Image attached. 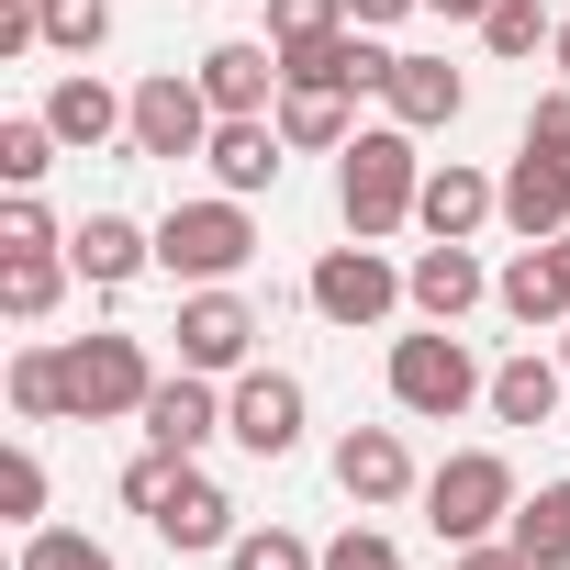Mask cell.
I'll return each mask as SVG.
<instances>
[{
  "label": "cell",
  "instance_id": "23",
  "mask_svg": "<svg viewBox=\"0 0 570 570\" xmlns=\"http://www.w3.org/2000/svg\"><path fill=\"white\" fill-rule=\"evenodd\" d=\"M279 135H292V157H336L358 124H347V90H325V79H292L279 90V112H268Z\"/></svg>",
  "mask_w": 570,
  "mask_h": 570
},
{
  "label": "cell",
  "instance_id": "36",
  "mask_svg": "<svg viewBox=\"0 0 570 570\" xmlns=\"http://www.w3.org/2000/svg\"><path fill=\"white\" fill-rule=\"evenodd\" d=\"M525 146H537V157H570V79H559V90H537V112H525Z\"/></svg>",
  "mask_w": 570,
  "mask_h": 570
},
{
  "label": "cell",
  "instance_id": "40",
  "mask_svg": "<svg viewBox=\"0 0 570 570\" xmlns=\"http://www.w3.org/2000/svg\"><path fill=\"white\" fill-rule=\"evenodd\" d=\"M559 370H570V336H559Z\"/></svg>",
  "mask_w": 570,
  "mask_h": 570
},
{
  "label": "cell",
  "instance_id": "33",
  "mask_svg": "<svg viewBox=\"0 0 570 570\" xmlns=\"http://www.w3.org/2000/svg\"><path fill=\"white\" fill-rule=\"evenodd\" d=\"M0 514H12V525H46V459H35V448L0 459Z\"/></svg>",
  "mask_w": 570,
  "mask_h": 570
},
{
  "label": "cell",
  "instance_id": "30",
  "mask_svg": "<svg viewBox=\"0 0 570 570\" xmlns=\"http://www.w3.org/2000/svg\"><path fill=\"white\" fill-rule=\"evenodd\" d=\"M12 570H124L101 537H79V525H23V559Z\"/></svg>",
  "mask_w": 570,
  "mask_h": 570
},
{
  "label": "cell",
  "instance_id": "12",
  "mask_svg": "<svg viewBox=\"0 0 570 570\" xmlns=\"http://www.w3.org/2000/svg\"><path fill=\"white\" fill-rule=\"evenodd\" d=\"M336 492H347L358 514H381V503H403V492H425V481H414V448H403L392 425H347V436H336Z\"/></svg>",
  "mask_w": 570,
  "mask_h": 570
},
{
  "label": "cell",
  "instance_id": "10",
  "mask_svg": "<svg viewBox=\"0 0 570 570\" xmlns=\"http://www.w3.org/2000/svg\"><path fill=\"white\" fill-rule=\"evenodd\" d=\"M179 370H202V381H224V370H246L257 358V314H246V292H224V279H213V292H190L179 303Z\"/></svg>",
  "mask_w": 570,
  "mask_h": 570
},
{
  "label": "cell",
  "instance_id": "32",
  "mask_svg": "<svg viewBox=\"0 0 570 570\" xmlns=\"http://www.w3.org/2000/svg\"><path fill=\"white\" fill-rule=\"evenodd\" d=\"M224 570H325V548H303L292 525H246V537L224 548Z\"/></svg>",
  "mask_w": 570,
  "mask_h": 570
},
{
  "label": "cell",
  "instance_id": "11",
  "mask_svg": "<svg viewBox=\"0 0 570 570\" xmlns=\"http://www.w3.org/2000/svg\"><path fill=\"white\" fill-rule=\"evenodd\" d=\"M190 79L213 90V112H279V90H292V68H279V46H268V35H224Z\"/></svg>",
  "mask_w": 570,
  "mask_h": 570
},
{
  "label": "cell",
  "instance_id": "21",
  "mask_svg": "<svg viewBox=\"0 0 570 570\" xmlns=\"http://www.w3.org/2000/svg\"><path fill=\"white\" fill-rule=\"evenodd\" d=\"M381 101H392V124H403V135H436V124H459V112H470V79H459L448 57H392V90H381Z\"/></svg>",
  "mask_w": 570,
  "mask_h": 570
},
{
  "label": "cell",
  "instance_id": "27",
  "mask_svg": "<svg viewBox=\"0 0 570 570\" xmlns=\"http://www.w3.org/2000/svg\"><path fill=\"white\" fill-rule=\"evenodd\" d=\"M12 414L23 425H68V358L57 347H23L12 358Z\"/></svg>",
  "mask_w": 570,
  "mask_h": 570
},
{
  "label": "cell",
  "instance_id": "18",
  "mask_svg": "<svg viewBox=\"0 0 570 570\" xmlns=\"http://www.w3.org/2000/svg\"><path fill=\"white\" fill-rule=\"evenodd\" d=\"M503 213V179H481L470 157H448V168H425V202H414V224L425 235H448V246H470L481 224Z\"/></svg>",
  "mask_w": 570,
  "mask_h": 570
},
{
  "label": "cell",
  "instance_id": "28",
  "mask_svg": "<svg viewBox=\"0 0 570 570\" xmlns=\"http://www.w3.org/2000/svg\"><path fill=\"white\" fill-rule=\"evenodd\" d=\"M46 12V57H101L112 46V0H35Z\"/></svg>",
  "mask_w": 570,
  "mask_h": 570
},
{
  "label": "cell",
  "instance_id": "7",
  "mask_svg": "<svg viewBox=\"0 0 570 570\" xmlns=\"http://www.w3.org/2000/svg\"><path fill=\"white\" fill-rule=\"evenodd\" d=\"M213 124H224V112H213V90H202V79H179V68H157V79H135V135H124V146L179 168V157H202V146H213Z\"/></svg>",
  "mask_w": 570,
  "mask_h": 570
},
{
  "label": "cell",
  "instance_id": "29",
  "mask_svg": "<svg viewBox=\"0 0 570 570\" xmlns=\"http://www.w3.org/2000/svg\"><path fill=\"white\" fill-rule=\"evenodd\" d=\"M481 46L525 68L537 46H559V12H548V0H492V23H481Z\"/></svg>",
  "mask_w": 570,
  "mask_h": 570
},
{
  "label": "cell",
  "instance_id": "19",
  "mask_svg": "<svg viewBox=\"0 0 570 570\" xmlns=\"http://www.w3.org/2000/svg\"><path fill=\"white\" fill-rule=\"evenodd\" d=\"M503 224L537 246V235H570V157H537V146H514V168H503Z\"/></svg>",
  "mask_w": 570,
  "mask_h": 570
},
{
  "label": "cell",
  "instance_id": "25",
  "mask_svg": "<svg viewBox=\"0 0 570 570\" xmlns=\"http://www.w3.org/2000/svg\"><path fill=\"white\" fill-rule=\"evenodd\" d=\"M503 537L525 548V570H570V481H537V492L514 503Z\"/></svg>",
  "mask_w": 570,
  "mask_h": 570
},
{
  "label": "cell",
  "instance_id": "15",
  "mask_svg": "<svg viewBox=\"0 0 570 570\" xmlns=\"http://www.w3.org/2000/svg\"><path fill=\"white\" fill-rule=\"evenodd\" d=\"M492 303H503L514 325H570V235H537V246H514V268L492 279Z\"/></svg>",
  "mask_w": 570,
  "mask_h": 570
},
{
  "label": "cell",
  "instance_id": "4",
  "mask_svg": "<svg viewBox=\"0 0 570 570\" xmlns=\"http://www.w3.org/2000/svg\"><path fill=\"white\" fill-rule=\"evenodd\" d=\"M246 257H257V224H246V202H235V190H213V202H168V213H157V268H168V279H190V292L235 279Z\"/></svg>",
  "mask_w": 570,
  "mask_h": 570
},
{
  "label": "cell",
  "instance_id": "37",
  "mask_svg": "<svg viewBox=\"0 0 570 570\" xmlns=\"http://www.w3.org/2000/svg\"><path fill=\"white\" fill-rule=\"evenodd\" d=\"M459 570H525V548H514V537H470V548H459Z\"/></svg>",
  "mask_w": 570,
  "mask_h": 570
},
{
  "label": "cell",
  "instance_id": "34",
  "mask_svg": "<svg viewBox=\"0 0 570 570\" xmlns=\"http://www.w3.org/2000/svg\"><path fill=\"white\" fill-rule=\"evenodd\" d=\"M325 570H403V548L381 525H347V537H325Z\"/></svg>",
  "mask_w": 570,
  "mask_h": 570
},
{
  "label": "cell",
  "instance_id": "39",
  "mask_svg": "<svg viewBox=\"0 0 570 570\" xmlns=\"http://www.w3.org/2000/svg\"><path fill=\"white\" fill-rule=\"evenodd\" d=\"M548 57H559V79H570V12H559V46H548Z\"/></svg>",
  "mask_w": 570,
  "mask_h": 570
},
{
  "label": "cell",
  "instance_id": "9",
  "mask_svg": "<svg viewBox=\"0 0 570 570\" xmlns=\"http://www.w3.org/2000/svg\"><path fill=\"white\" fill-rule=\"evenodd\" d=\"M224 436H235L246 459H292V448H303V381H292V370H235Z\"/></svg>",
  "mask_w": 570,
  "mask_h": 570
},
{
  "label": "cell",
  "instance_id": "17",
  "mask_svg": "<svg viewBox=\"0 0 570 570\" xmlns=\"http://www.w3.org/2000/svg\"><path fill=\"white\" fill-rule=\"evenodd\" d=\"M403 292H414V314H425V325H459L470 303H492V268H481L470 246H448V235H436V246H414Z\"/></svg>",
  "mask_w": 570,
  "mask_h": 570
},
{
  "label": "cell",
  "instance_id": "22",
  "mask_svg": "<svg viewBox=\"0 0 570 570\" xmlns=\"http://www.w3.org/2000/svg\"><path fill=\"white\" fill-rule=\"evenodd\" d=\"M68 246H0V314L12 325H46L57 314V292H68Z\"/></svg>",
  "mask_w": 570,
  "mask_h": 570
},
{
  "label": "cell",
  "instance_id": "3",
  "mask_svg": "<svg viewBox=\"0 0 570 570\" xmlns=\"http://www.w3.org/2000/svg\"><path fill=\"white\" fill-rule=\"evenodd\" d=\"M381 381H392V403H403L414 425H459L470 403H492V370H481V358H470L448 325L392 336V370H381Z\"/></svg>",
  "mask_w": 570,
  "mask_h": 570
},
{
  "label": "cell",
  "instance_id": "6",
  "mask_svg": "<svg viewBox=\"0 0 570 570\" xmlns=\"http://www.w3.org/2000/svg\"><path fill=\"white\" fill-rule=\"evenodd\" d=\"M57 358H68V414H79V425L146 414V392H157V370H146V347H135V336H68Z\"/></svg>",
  "mask_w": 570,
  "mask_h": 570
},
{
  "label": "cell",
  "instance_id": "2",
  "mask_svg": "<svg viewBox=\"0 0 570 570\" xmlns=\"http://www.w3.org/2000/svg\"><path fill=\"white\" fill-rule=\"evenodd\" d=\"M124 503L179 548V559H202V548H235V492L202 470V459H179V448H146L135 470H124Z\"/></svg>",
  "mask_w": 570,
  "mask_h": 570
},
{
  "label": "cell",
  "instance_id": "13",
  "mask_svg": "<svg viewBox=\"0 0 570 570\" xmlns=\"http://www.w3.org/2000/svg\"><path fill=\"white\" fill-rule=\"evenodd\" d=\"M46 124H57V146H68V157H101L112 135H135V90H101L90 68H68V79L46 90Z\"/></svg>",
  "mask_w": 570,
  "mask_h": 570
},
{
  "label": "cell",
  "instance_id": "38",
  "mask_svg": "<svg viewBox=\"0 0 570 570\" xmlns=\"http://www.w3.org/2000/svg\"><path fill=\"white\" fill-rule=\"evenodd\" d=\"M436 23H492V0H425Z\"/></svg>",
  "mask_w": 570,
  "mask_h": 570
},
{
  "label": "cell",
  "instance_id": "8",
  "mask_svg": "<svg viewBox=\"0 0 570 570\" xmlns=\"http://www.w3.org/2000/svg\"><path fill=\"white\" fill-rule=\"evenodd\" d=\"M303 292H314V314H325V325H381L392 303H414V292H403V268H392L370 235H358V246H325Z\"/></svg>",
  "mask_w": 570,
  "mask_h": 570
},
{
  "label": "cell",
  "instance_id": "20",
  "mask_svg": "<svg viewBox=\"0 0 570 570\" xmlns=\"http://www.w3.org/2000/svg\"><path fill=\"white\" fill-rule=\"evenodd\" d=\"M68 257H79L90 292H124L135 268H157V224H135V213H90V224L68 235Z\"/></svg>",
  "mask_w": 570,
  "mask_h": 570
},
{
  "label": "cell",
  "instance_id": "26",
  "mask_svg": "<svg viewBox=\"0 0 570 570\" xmlns=\"http://www.w3.org/2000/svg\"><path fill=\"white\" fill-rule=\"evenodd\" d=\"M336 35H347V0H268V46H279V68L314 57V46H336Z\"/></svg>",
  "mask_w": 570,
  "mask_h": 570
},
{
  "label": "cell",
  "instance_id": "35",
  "mask_svg": "<svg viewBox=\"0 0 570 570\" xmlns=\"http://www.w3.org/2000/svg\"><path fill=\"white\" fill-rule=\"evenodd\" d=\"M0 246H68V235H57V213L35 190H12V202H0Z\"/></svg>",
  "mask_w": 570,
  "mask_h": 570
},
{
  "label": "cell",
  "instance_id": "16",
  "mask_svg": "<svg viewBox=\"0 0 570 570\" xmlns=\"http://www.w3.org/2000/svg\"><path fill=\"white\" fill-rule=\"evenodd\" d=\"M202 157H213V179H224L235 202H257V190H279V157H292V135H279L268 112H224Z\"/></svg>",
  "mask_w": 570,
  "mask_h": 570
},
{
  "label": "cell",
  "instance_id": "5",
  "mask_svg": "<svg viewBox=\"0 0 570 570\" xmlns=\"http://www.w3.org/2000/svg\"><path fill=\"white\" fill-rule=\"evenodd\" d=\"M514 459L503 448H459V459H436L425 470V525L448 537V548H470V537H503L514 525Z\"/></svg>",
  "mask_w": 570,
  "mask_h": 570
},
{
  "label": "cell",
  "instance_id": "31",
  "mask_svg": "<svg viewBox=\"0 0 570 570\" xmlns=\"http://www.w3.org/2000/svg\"><path fill=\"white\" fill-rule=\"evenodd\" d=\"M46 168H57V124H46V112H12V124H0V179L35 190Z\"/></svg>",
  "mask_w": 570,
  "mask_h": 570
},
{
  "label": "cell",
  "instance_id": "1",
  "mask_svg": "<svg viewBox=\"0 0 570 570\" xmlns=\"http://www.w3.org/2000/svg\"><path fill=\"white\" fill-rule=\"evenodd\" d=\"M414 202H425V157H414V135L403 124H358L347 146H336V213H347V235H403L414 224Z\"/></svg>",
  "mask_w": 570,
  "mask_h": 570
},
{
  "label": "cell",
  "instance_id": "14",
  "mask_svg": "<svg viewBox=\"0 0 570 570\" xmlns=\"http://www.w3.org/2000/svg\"><path fill=\"white\" fill-rule=\"evenodd\" d=\"M135 425H146V448H179V459H202V448L224 436V392H213L202 370H168V381L146 392V414H135Z\"/></svg>",
  "mask_w": 570,
  "mask_h": 570
},
{
  "label": "cell",
  "instance_id": "24",
  "mask_svg": "<svg viewBox=\"0 0 570 570\" xmlns=\"http://www.w3.org/2000/svg\"><path fill=\"white\" fill-rule=\"evenodd\" d=\"M559 392H570V370L525 347V358H503V370H492V425H548V414H559Z\"/></svg>",
  "mask_w": 570,
  "mask_h": 570
}]
</instances>
